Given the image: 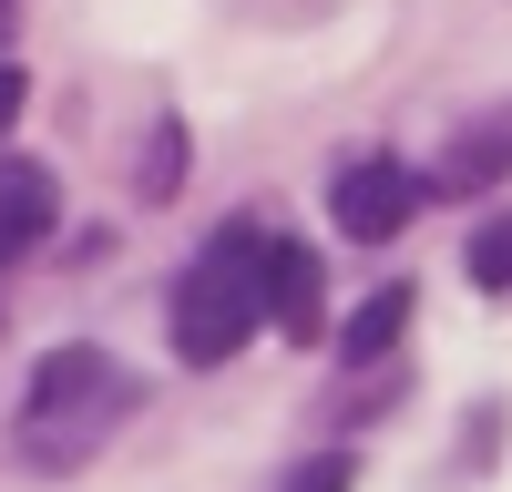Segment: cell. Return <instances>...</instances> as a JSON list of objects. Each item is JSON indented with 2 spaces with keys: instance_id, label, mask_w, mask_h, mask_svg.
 Masks as SVG:
<instances>
[{
  "instance_id": "9",
  "label": "cell",
  "mask_w": 512,
  "mask_h": 492,
  "mask_svg": "<svg viewBox=\"0 0 512 492\" xmlns=\"http://www.w3.org/2000/svg\"><path fill=\"white\" fill-rule=\"evenodd\" d=\"M175 164H185V134L164 123V134H154V164H144V195H164V185H175Z\"/></svg>"
},
{
  "instance_id": "3",
  "label": "cell",
  "mask_w": 512,
  "mask_h": 492,
  "mask_svg": "<svg viewBox=\"0 0 512 492\" xmlns=\"http://www.w3.org/2000/svg\"><path fill=\"white\" fill-rule=\"evenodd\" d=\"M410 205H420V175H410V164H390V154H359V164H338V185H328V216L349 226L359 246L400 236V226H410Z\"/></svg>"
},
{
  "instance_id": "4",
  "label": "cell",
  "mask_w": 512,
  "mask_h": 492,
  "mask_svg": "<svg viewBox=\"0 0 512 492\" xmlns=\"http://www.w3.org/2000/svg\"><path fill=\"white\" fill-rule=\"evenodd\" d=\"M52 216H62V195H52V175H41V164H0V267L11 257H31L41 236H52Z\"/></svg>"
},
{
  "instance_id": "5",
  "label": "cell",
  "mask_w": 512,
  "mask_h": 492,
  "mask_svg": "<svg viewBox=\"0 0 512 492\" xmlns=\"http://www.w3.org/2000/svg\"><path fill=\"white\" fill-rule=\"evenodd\" d=\"M267 318L287 339H318V257L287 236H267Z\"/></svg>"
},
{
  "instance_id": "8",
  "label": "cell",
  "mask_w": 512,
  "mask_h": 492,
  "mask_svg": "<svg viewBox=\"0 0 512 492\" xmlns=\"http://www.w3.org/2000/svg\"><path fill=\"white\" fill-rule=\"evenodd\" d=\"M349 482H359V462H349V451H318V462H297L277 492H349Z\"/></svg>"
},
{
  "instance_id": "2",
  "label": "cell",
  "mask_w": 512,
  "mask_h": 492,
  "mask_svg": "<svg viewBox=\"0 0 512 492\" xmlns=\"http://www.w3.org/2000/svg\"><path fill=\"white\" fill-rule=\"evenodd\" d=\"M256 328H267V226L236 216L195 246V267L175 277V359L185 369H216L236 359Z\"/></svg>"
},
{
  "instance_id": "10",
  "label": "cell",
  "mask_w": 512,
  "mask_h": 492,
  "mask_svg": "<svg viewBox=\"0 0 512 492\" xmlns=\"http://www.w3.org/2000/svg\"><path fill=\"white\" fill-rule=\"evenodd\" d=\"M11 113H21V72L0 62V123H11Z\"/></svg>"
},
{
  "instance_id": "1",
  "label": "cell",
  "mask_w": 512,
  "mask_h": 492,
  "mask_svg": "<svg viewBox=\"0 0 512 492\" xmlns=\"http://www.w3.org/2000/svg\"><path fill=\"white\" fill-rule=\"evenodd\" d=\"M123 421H134V369H123L113 349H93V339H62V349H41L11 441H21V462L72 472V462H93Z\"/></svg>"
},
{
  "instance_id": "6",
  "label": "cell",
  "mask_w": 512,
  "mask_h": 492,
  "mask_svg": "<svg viewBox=\"0 0 512 492\" xmlns=\"http://www.w3.org/2000/svg\"><path fill=\"white\" fill-rule=\"evenodd\" d=\"M410 287H379V298H359V318H349V339H338V359H349V369H369L379 349H400V328H410Z\"/></svg>"
},
{
  "instance_id": "7",
  "label": "cell",
  "mask_w": 512,
  "mask_h": 492,
  "mask_svg": "<svg viewBox=\"0 0 512 492\" xmlns=\"http://www.w3.org/2000/svg\"><path fill=\"white\" fill-rule=\"evenodd\" d=\"M461 267H472L482 287H512V216H502V226H482V236H472V257H461Z\"/></svg>"
}]
</instances>
